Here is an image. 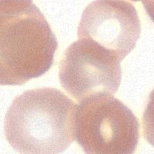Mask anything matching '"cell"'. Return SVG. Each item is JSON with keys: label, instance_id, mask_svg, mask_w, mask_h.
Returning a JSON list of instances; mask_svg holds the SVG:
<instances>
[{"label": "cell", "instance_id": "cell-5", "mask_svg": "<svg viewBox=\"0 0 154 154\" xmlns=\"http://www.w3.org/2000/svg\"><path fill=\"white\" fill-rule=\"evenodd\" d=\"M141 31L138 14L131 2L94 1L82 12L78 37L96 44L122 61L135 48Z\"/></svg>", "mask_w": 154, "mask_h": 154}, {"label": "cell", "instance_id": "cell-1", "mask_svg": "<svg viewBox=\"0 0 154 154\" xmlns=\"http://www.w3.org/2000/svg\"><path fill=\"white\" fill-rule=\"evenodd\" d=\"M76 109V103L57 88L27 90L6 112V140L20 153H62L75 139Z\"/></svg>", "mask_w": 154, "mask_h": 154}, {"label": "cell", "instance_id": "cell-2", "mask_svg": "<svg viewBox=\"0 0 154 154\" xmlns=\"http://www.w3.org/2000/svg\"><path fill=\"white\" fill-rule=\"evenodd\" d=\"M57 47L55 34L32 1H1V85H21L44 75Z\"/></svg>", "mask_w": 154, "mask_h": 154}, {"label": "cell", "instance_id": "cell-3", "mask_svg": "<svg viewBox=\"0 0 154 154\" xmlns=\"http://www.w3.org/2000/svg\"><path fill=\"white\" fill-rule=\"evenodd\" d=\"M75 137L85 153L131 154L138 146L140 125L132 111L118 99L96 96L76 106Z\"/></svg>", "mask_w": 154, "mask_h": 154}, {"label": "cell", "instance_id": "cell-4", "mask_svg": "<svg viewBox=\"0 0 154 154\" xmlns=\"http://www.w3.org/2000/svg\"><path fill=\"white\" fill-rule=\"evenodd\" d=\"M59 80L66 91L81 102L99 96H112L122 80L116 58L96 44L79 39L66 49L59 66Z\"/></svg>", "mask_w": 154, "mask_h": 154}]
</instances>
